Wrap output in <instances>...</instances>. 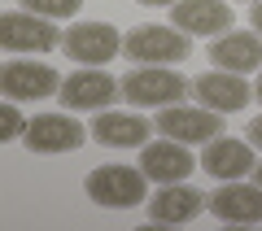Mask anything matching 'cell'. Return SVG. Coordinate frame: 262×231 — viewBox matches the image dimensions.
I'll use <instances>...</instances> for the list:
<instances>
[{"label":"cell","instance_id":"cell-1","mask_svg":"<svg viewBox=\"0 0 262 231\" xmlns=\"http://www.w3.org/2000/svg\"><path fill=\"white\" fill-rule=\"evenodd\" d=\"M118 87L131 109H166V105H179L192 92V83L170 65H136L118 79Z\"/></svg>","mask_w":262,"mask_h":231},{"label":"cell","instance_id":"cell-2","mask_svg":"<svg viewBox=\"0 0 262 231\" xmlns=\"http://www.w3.org/2000/svg\"><path fill=\"white\" fill-rule=\"evenodd\" d=\"M122 57H131L136 65H179L184 57H192V35L179 27H136L122 35Z\"/></svg>","mask_w":262,"mask_h":231},{"label":"cell","instance_id":"cell-3","mask_svg":"<svg viewBox=\"0 0 262 231\" xmlns=\"http://www.w3.org/2000/svg\"><path fill=\"white\" fill-rule=\"evenodd\" d=\"M149 175L144 170H136V166H96V170H88V179H83V192H88V201H96V205H105V210H136V205L149 196Z\"/></svg>","mask_w":262,"mask_h":231},{"label":"cell","instance_id":"cell-4","mask_svg":"<svg viewBox=\"0 0 262 231\" xmlns=\"http://www.w3.org/2000/svg\"><path fill=\"white\" fill-rule=\"evenodd\" d=\"M61 31L53 18H39L31 9H9L0 13V48L5 53H53L61 48Z\"/></svg>","mask_w":262,"mask_h":231},{"label":"cell","instance_id":"cell-5","mask_svg":"<svg viewBox=\"0 0 262 231\" xmlns=\"http://www.w3.org/2000/svg\"><path fill=\"white\" fill-rule=\"evenodd\" d=\"M153 127L162 131V135L179 140V144H210L214 135H223V113L206 109V105H166V109H158V122Z\"/></svg>","mask_w":262,"mask_h":231},{"label":"cell","instance_id":"cell-6","mask_svg":"<svg viewBox=\"0 0 262 231\" xmlns=\"http://www.w3.org/2000/svg\"><path fill=\"white\" fill-rule=\"evenodd\" d=\"M0 87H5V101H44V96L61 92V74L48 61H27V57H13L0 70Z\"/></svg>","mask_w":262,"mask_h":231},{"label":"cell","instance_id":"cell-7","mask_svg":"<svg viewBox=\"0 0 262 231\" xmlns=\"http://www.w3.org/2000/svg\"><path fill=\"white\" fill-rule=\"evenodd\" d=\"M88 135L92 131L83 127V122L70 118V109L66 113H35L27 127V135H22V144L31 148V153H75V148L88 144Z\"/></svg>","mask_w":262,"mask_h":231},{"label":"cell","instance_id":"cell-8","mask_svg":"<svg viewBox=\"0 0 262 231\" xmlns=\"http://www.w3.org/2000/svg\"><path fill=\"white\" fill-rule=\"evenodd\" d=\"M61 48H66V57H75L83 65H105L122 53V35L114 22H75L66 31Z\"/></svg>","mask_w":262,"mask_h":231},{"label":"cell","instance_id":"cell-9","mask_svg":"<svg viewBox=\"0 0 262 231\" xmlns=\"http://www.w3.org/2000/svg\"><path fill=\"white\" fill-rule=\"evenodd\" d=\"M61 105L70 113L75 109H110L114 101L122 96V87H118V79H110L105 70H96V65H88V70H75V74H66L61 79Z\"/></svg>","mask_w":262,"mask_h":231},{"label":"cell","instance_id":"cell-10","mask_svg":"<svg viewBox=\"0 0 262 231\" xmlns=\"http://www.w3.org/2000/svg\"><path fill=\"white\" fill-rule=\"evenodd\" d=\"M192 96H196V105H206L214 113H236L253 101V87L245 83V74H232V70H219L214 65V70L192 79Z\"/></svg>","mask_w":262,"mask_h":231},{"label":"cell","instance_id":"cell-11","mask_svg":"<svg viewBox=\"0 0 262 231\" xmlns=\"http://www.w3.org/2000/svg\"><path fill=\"white\" fill-rule=\"evenodd\" d=\"M196 166H201V157H192L188 144H179L170 135H162V140H153V144L140 148V170L153 183H184Z\"/></svg>","mask_w":262,"mask_h":231},{"label":"cell","instance_id":"cell-12","mask_svg":"<svg viewBox=\"0 0 262 231\" xmlns=\"http://www.w3.org/2000/svg\"><path fill=\"white\" fill-rule=\"evenodd\" d=\"M210 214L219 222H262V183L223 179V188L210 192Z\"/></svg>","mask_w":262,"mask_h":231},{"label":"cell","instance_id":"cell-13","mask_svg":"<svg viewBox=\"0 0 262 231\" xmlns=\"http://www.w3.org/2000/svg\"><path fill=\"white\" fill-rule=\"evenodd\" d=\"M170 22L188 35L219 39L223 31H232V9H227V0H179L170 5Z\"/></svg>","mask_w":262,"mask_h":231},{"label":"cell","instance_id":"cell-14","mask_svg":"<svg viewBox=\"0 0 262 231\" xmlns=\"http://www.w3.org/2000/svg\"><path fill=\"white\" fill-rule=\"evenodd\" d=\"M210 61L232 74H253L262 70V35L258 31H223L210 44Z\"/></svg>","mask_w":262,"mask_h":231},{"label":"cell","instance_id":"cell-15","mask_svg":"<svg viewBox=\"0 0 262 231\" xmlns=\"http://www.w3.org/2000/svg\"><path fill=\"white\" fill-rule=\"evenodd\" d=\"M253 166H258L253 144L232 140V135H214V140L206 144V153H201V170L214 175V179H245Z\"/></svg>","mask_w":262,"mask_h":231},{"label":"cell","instance_id":"cell-16","mask_svg":"<svg viewBox=\"0 0 262 231\" xmlns=\"http://www.w3.org/2000/svg\"><path fill=\"white\" fill-rule=\"evenodd\" d=\"M149 131H158V127L144 122L140 113H118V109H101V118L92 122V140L105 148H144Z\"/></svg>","mask_w":262,"mask_h":231},{"label":"cell","instance_id":"cell-17","mask_svg":"<svg viewBox=\"0 0 262 231\" xmlns=\"http://www.w3.org/2000/svg\"><path fill=\"white\" fill-rule=\"evenodd\" d=\"M210 205V196H201L188 183H162V192L149 196V218L153 222H192L196 214Z\"/></svg>","mask_w":262,"mask_h":231},{"label":"cell","instance_id":"cell-18","mask_svg":"<svg viewBox=\"0 0 262 231\" xmlns=\"http://www.w3.org/2000/svg\"><path fill=\"white\" fill-rule=\"evenodd\" d=\"M18 5L31 9V13H39V18H53V22L75 18V13L83 9V0H18Z\"/></svg>","mask_w":262,"mask_h":231},{"label":"cell","instance_id":"cell-19","mask_svg":"<svg viewBox=\"0 0 262 231\" xmlns=\"http://www.w3.org/2000/svg\"><path fill=\"white\" fill-rule=\"evenodd\" d=\"M31 127V118H22L18 101H5V118H0V140H22Z\"/></svg>","mask_w":262,"mask_h":231},{"label":"cell","instance_id":"cell-20","mask_svg":"<svg viewBox=\"0 0 262 231\" xmlns=\"http://www.w3.org/2000/svg\"><path fill=\"white\" fill-rule=\"evenodd\" d=\"M249 144H253V148H262V113L249 122Z\"/></svg>","mask_w":262,"mask_h":231},{"label":"cell","instance_id":"cell-21","mask_svg":"<svg viewBox=\"0 0 262 231\" xmlns=\"http://www.w3.org/2000/svg\"><path fill=\"white\" fill-rule=\"evenodd\" d=\"M249 22H253V31H258V35H262V0H258V5H253V9H249Z\"/></svg>","mask_w":262,"mask_h":231},{"label":"cell","instance_id":"cell-22","mask_svg":"<svg viewBox=\"0 0 262 231\" xmlns=\"http://www.w3.org/2000/svg\"><path fill=\"white\" fill-rule=\"evenodd\" d=\"M136 5H149V9H170V5H179V0H136Z\"/></svg>","mask_w":262,"mask_h":231},{"label":"cell","instance_id":"cell-23","mask_svg":"<svg viewBox=\"0 0 262 231\" xmlns=\"http://www.w3.org/2000/svg\"><path fill=\"white\" fill-rule=\"evenodd\" d=\"M253 96H258V101H262V70H258V83H253Z\"/></svg>","mask_w":262,"mask_h":231},{"label":"cell","instance_id":"cell-24","mask_svg":"<svg viewBox=\"0 0 262 231\" xmlns=\"http://www.w3.org/2000/svg\"><path fill=\"white\" fill-rule=\"evenodd\" d=\"M253 179H258V183H262V161H258V166H253Z\"/></svg>","mask_w":262,"mask_h":231},{"label":"cell","instance_id":"cell-25","mask_svg":"<svg viewBox=\"0 0 262 231\" xmlns=\"http://www.w3.org/2000/svg\"><path fill=\"white\" fill-rule=\"evenodd\" d=\"M249 5H258V0H249Z\"/></svg>","mask_w":262,"mask_h":231}]
</instances>
